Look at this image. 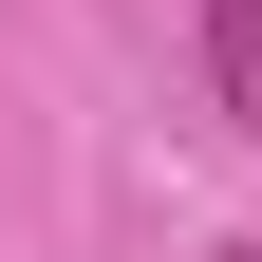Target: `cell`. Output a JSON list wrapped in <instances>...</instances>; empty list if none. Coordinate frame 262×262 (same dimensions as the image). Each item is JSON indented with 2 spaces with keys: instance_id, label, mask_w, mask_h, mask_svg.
Here are the masks:
<instances>
[{
  "instance_id": "obj_1",
  "label": "cell",
  "mask_w": 262,
  "mask_h": 262,
  "mask_svg": "<svg viewBox=\"0 0 262 262\" xmlns=\"http://www.w3.org/2000/svg\"><path fill=\"white\" fill-rule=\"evenodd\" d=\"M206 75H225V113L262 131V0H206Z\"/></svg>"
}]
</instances>
